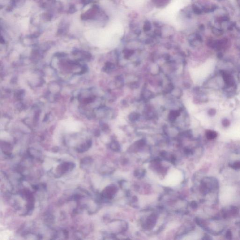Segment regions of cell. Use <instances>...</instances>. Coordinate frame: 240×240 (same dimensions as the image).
Masks as SVG:
<instances>
[{
  "mask_svg": "<svg viewBox=\"0 0 240 240\" xmlns=\"http://www.w3.org/2000/svg\"><path fill=\"white\" fill-rule=\"evenodd\" d=\"M223 77L225 83L227 85L229 86H233L234 85V81L231 76L226 73H224L223 75Z\"/></svg>",
  "mask_w": 240,
  "mask_h": 240,
  "instance_id": "6da1fadb",
  "label": "cell"
},
{
  "mask_svg": "<svg viewBox=\"0 0 240 240\" xmlns=\"http://www.w3.org/2000/svg\"><path fill=\"white\" fill-rule=\"evenodd\" d=\"M206 136L209 139H213L217 137V133L214 131L208 130L206 132Z\"/></svg>",
  "mask_w": 240,
  "mask_h": 240,
  "instance_id": "7a4b0ae2",
  "label": "cell"
},
{
  "mask_svg": "<svg viewBox=\"0 0 240 240\" xmlns=\"http://www.w3.org/2000/svg\"><path fill=\"white\" fill-rule=\"evenodd\" d=\"M179 113L176 111H172L169 115V118L171 120H174L176 119V118L179 116Z\"/></svg>",
  "mask_w": 240,
  "mask_h": 240,
  "instance_id": "3957f363",
  "label": "cell"
},
{
  "mask_svg": "<svg viewBox=\"0 0 240 240\" xmlns=\"http://www.w3.org/2000/svg\"><path fill=\"white\" fill-rule=\"evenodd\" d=\"M138 116V115L137 113H132V114H131L130 115L129 119L131 120H136L138 118V116Z\"/></svg>",
  "mask_w": 240,
  "mask_h": 240,
  "instance_id": "277c9868",
  "label": "cell"
},
{
  "mask_svg": "<svg viewBox=\"0 0 240 240\" xmlns=\"http://www.w3.org/2000/svg\"><path fill=\"white\" fill-rule=\"evenodd\" d=\"M232 167L234 169H240V161H236L232 166Z\"/></svg>",
  "mask_w": 240,
  "mask_h": 240,
  "instance_id": "5b68a950",
  "label": "cell"
},
{
  "mask_svg": "<svg viewBox=\"0 0 240 240\" xmlns=\"http://www.w3.org/2000/svg\"><path fill=\"white\" fill-rule=\"evenodd\" d=\"M229 124H230L229 121L227 120V119H224V120H223V121H222V124L224 126L227 127V126H229Z\"/></svg>",
  "mask_w": 240,
  "mask_h": 240,
  "instance_id": "8992f818",
  "label": "cell"
},
{
  "mask_svg": "<svg viewBox=\"0 0 240 240\" xmlns=\"http://www.w3.org/2000/svg\"><path fill=\"white\" fill-rule=\"evenodd\" d=\"M232 236V233L230 231H228L226 234V237L228 239H231Z\"/></svg>",
  "mask_w": 240,
  "mask_h": 240,
  "instance_id": "52a82bcc",
  "label": "cell"
},
{
  "mask_svg": "<svg viewBox=\"0 0 240 240\" xmlns=\"http://www.w3.org/2000/svg\"><path fill=\"white\" fill-rule=\"evenodd\" d=\"M215 114H216V111L214 109H211L209 111V114L211 116H214Z\"/></svg>",
  "mask_w": 240,
  "mask_h": 240,
  "instance_id": "ba28073f",
  "label": "cell"
},
{
  "mask_svg": "<svg viewBox=\"0 0 240 240\" xmlns=\"http://www.w3.org/2000/svg\"><path fill=\"white\" fill-rule=\"evenodd\" d=\"M192 207H194V208H196V207H197V203H196V202H192Z\"/></svg>",
  "mask_w": 240,
  "mask_h": 240,
  "instance_id": "9c48e42d",
  "label": "cell"
}]
</instances>
